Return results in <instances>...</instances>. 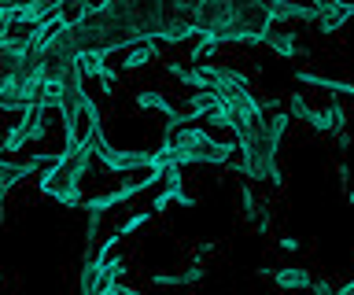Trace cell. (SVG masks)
<instances>
[{"label": "cell", "mask_w": 354, "mask_h": 295, "mask_svg": "<svg viewBox=\"0 0 354 295\" xmlns=\"http://www.w3.org/2000/svg\"><path fill=\"white\" fill-rule=\"evenodd\" d=\"M88 166H93V148H88V140H82L77 148H63L55 155V162L37 170L41 173L37 184L44 196L59 200L63 207H82V184H85Z\"/></svg>", "instance_id": "3"}, {"label": "cell", "mask_w": 354, "mask_h": 295, "mask_svg": "<svg viewBox=\"0 0 354 295\" xmlns=\"http://www.w3.org/2000/svg\"><path fill=\"white\" fill-rule=\"evenodd\" d=\"M292 122V115L277 111V115H259L251 122H243L236 133V148H240V173L251 181H270L281 184V166H277V148L284 140V129Z\"/></svg>", "instance_id": "1"}, {"label": "cell", "mask_w": 354, "mask_h": 295, "mask_svg": "<svg viewBox=\"0 0 354 295\" xmlns=\"http://www.w3.org/2000/svg\"><path fill=\"white\" fill-rule=\"evenodd\" d=\"M310 111H314V107L306 104V96H303V93H292V100H288V115H292V118H303V122H306Z\"/></svg>", "instance_id": "13"}, {"label": "cell", "mask_w": 354, "mask_h": 295, "mask_svg": "<svg viewBox=\"0 0 354 295\" xmlns=\"http://www.w3.org/2000/svg\"><path fill=\"white\" fill-rule=\"evenodd\" d=\"M299 85H310V89H325V93H336V96H354V82H339V78H325V74H314V70H299L295 74Z\"/></svg>", "instance_id": "6"}, {"label": "cell", "mask_w": 354, "mask_h": 295, "mask_svg": "<svg viewBox=\"0 0 354 295\" xmlns=\"http://www.w3.org/2000/svg\"><path fill=\"white\" fill-rule=\"evenodd\" d=\"M148 222H151V214H148V211H137V214H129L126 222H122L118 236H133V233H137V229H144Z\"/></svg>", "instance_id": "12"}, {"label": "cell", "mask_w": 354, "mask_h": 295, "mask_svg": "<svg viewBox=\"0 0 354 295\" xmlns=\"http://www.w3.org/2000/svg\"><path fill=\"white\" fill-rule=\"evenodd\" d=\"M4 203H8V184L0 181V222H4Z\"/></svg>", "instance_id": "14"}, {"label": "cell", "mask_w": 354, "mask_h": 295, "mask_svg": "<svg viewBox=\"0 0 354 295\" xmlns=\"http://www.w3.org/2000/svg\"><path fill=\"white\" fill-rule=\"evenodd\" d=\"M273 280H277V288H284V292H306L314 277H310L303 266H284V269H273Z\"/></svg>", "instance_id": "9"}, {"label": "cell", "mask_w": 354, "mask_h": 295, "mask_svg": "<svg viewBox=\"0 0 354 295\" xmlns=\"http://www.w3.org/2000/svg\"><path fill=\"white\" fill-rule=\"evenodd\" d=\"M281 247H284V251H299V240H295V236H284Z\"/></svg>", "instance_id": "15"}, {"label": "cell", "mask_w": 354, "mask_h": 295, "mask_svg": "<svg viewBox=\"0 0 354 295\" xmlns=\"http://www.w3.org/2000/svg\"><path fill=\"white\" fill-rule=\"evenodd\" d=\"M347 203H354V189H347Z\"/></svg>", "instance_id": "19"}, {"label": "cell", "mask_w": 354, "mask_h": 295, "mask_svg": "<svg viewBox=\"0 0 354 295\" xmlns=\"http://www.w3.org/2000/svg\"><path fill=\"white\" fill-rule=\"evenodd\" d=\"M262 45L273 48L277 56H284V59H295V56H299L295 30H277V26H270V30H266V37H262Z\"/></svg>", "instance_id": "7"}, {"label": "cell", "mask_w": 354, "mask_h": 295, "mask_svg": "<svg viewBox=\"0 0 354 295\" xmlns=\"http://www.w3.org/2000/svg\"><path fill=\"white\" fill-rule=\"evenodd\" d=\"M317 12V30L321 34H336V30L347 23V19H354V0H332V4H325V8H314Z\"/></svg>", "instance_id": "4"}, {"label": "cell", "mask_w": 354, "mask_h": 295, "mask_svg": "<svg viewBox=\"0 0 354 295\" xmlns=\"http://www.w3.org/2000/svg\"><path fill=\"white\" fill-rule=\"evenodd\" d=\"M336 292H339V295H354V277H351L347 284H343V288H336Z\"/></svg>", "instance_id": "17"}, {"label": "cell", "mask_w": 354, "mask_h": 295, "mask_svg": "<svg viewBox=\"0 0 354 295\" xmlns=\"http://www.w3.org/2000/svg\"><path fill=\"white\" fill-rule=\"evenodd\" d=\"M306 122L325 137H339L343 129H347V111H343V104H328L325 111H310Z\"/></svg>", "instance_id": "5"}, {"label": "cell", "mask_w": 354, "mask_h": 295, "mask_svg": "<svg viewBox=\"0 0 354 295\" xmlns=\"http://www.w3.org/2000/svg\"><path fill=\"white\" fill-rule=\"evenodd\" d=\"M26 4H33V0H8V8H26Z\"/></svg>", "instance_id": "18"}, {"label": "cell", "mask_w": 354, "mask_h": 295, "mask_svg": "<svg viewBox=\"0 0 354 295\" xmlns=\"http://www.w3.org/2000/svg\"><path fill=\"white\" fill-rule=\"evenodd\" d=\"M159 41H137V45H129L126 52V59H122V70H140V67H148L151 59H159Z\"/></svg>", "instance_id": "8"}, {"label": "cell", "mask_w": 354, "mask_h": 295, "mask_svg": "<svg viewBox=\"0 0 354 295\" xmlns=\"http://www.w3.org/2000/svg\"><path fill=\"white\" fill-rule=\"evenodd\" d=\"M71 37H74V48L82 56H111V52H126L129 45H137V30L118 8L111 4H96L88 12H77L71 15Z\"/></svg>", "instance_id": "2"}, {"label": "cell", "mask_w": 354, "mask_h": 295, "mask_svg": "<svg viewBox=\"0 0 354 295\" xmlns=\"http://www.w3.org/2000/svg\"><path fill=\"white\" fill-rule=\"evenodd\" d=\"M240 214L248 218L251 225H254V222H259V218L266 214L262 207H259V200H254V192H251V189H243V192H240Z\"/></svg>", "instance_id": "11"}, {"label": "cell", "mask_w": 354, "mask_h": 295, "mask_svg": "<svg viewBox=\"0 0 354 295\" xmlns=\"http://www.w3.org/2000/svg\"><path fill=\"white\" fill-rule=\"evenodd\" d=\"M336 170H339V181H343V184H347V181H351V170H347V162H339V166H336Z\"/></svg>", "instance_id": "16"}, {"label": "cell", "mask_w": 354, "mask_h": 295, "mask_svg": "<svg viewBox=\"0 0 354 295\" xmlns=\"http://www.w3.org/2000/svg\"><path fill=\"white\" fill-rule=\"evenodd\" d=\"M199 277H203V266H192L185 273H155L151 284H155V288H166V284H196Z\"/></svg>", "instance_id": "10"}]
</instances>
